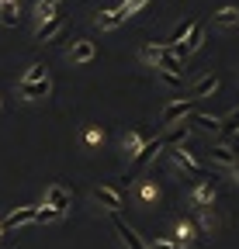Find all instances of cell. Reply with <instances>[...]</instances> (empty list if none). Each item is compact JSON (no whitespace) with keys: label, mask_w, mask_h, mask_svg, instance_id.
Segmentation results:
<instances>
[{"label":"cell","mask_w":239,"mask_h":249,"mask_svg":"<svg viewBox=\"0 0 239 249\" xmlns=\"http://www.w3.org/2000/svg\"><path fill=\"white\" fill-rule=\"evenodd\" d=\"M191 124L194 128H201V132H219V118H208V114H191Z\"/></svg>","instance_id":"cell-19"},{"label":"cell","mask_w":239,"mask_h":249,"mask_svg":"<svg viewBox=\"0 0 239 249\" xmlns=\"http://www.w3.org/2000/svg\"><path fill=\"white\" fill-rule=\"evenodd\" d=\"M94 55H97V45L87 42V38H80V42L70 49V59H73V62H91Z\"/></svg>","instance_id":"cell-9"},{"label":"cell","mask_w":239,"mask_h":249,"mask_svg":"<svg viewBox=\"0 0 239 249\" xmlns=\"http://www.w3.org/2000/svg\"><path fill=\"white\" fill-rule=\"evenodd\" d=\"M215 87H219V73H208V76H201V80L194 83L191 97H194V101H201V97H208V93H212Z\"/></svg>","instance_id":"cell-11"},{"label":"cell","mask_w":239,"mask_h":249,"mask_svg":"<svg viewBox=\"0 0 239 249\" xmlns=\"http://www.w3.org/2000/svg\"><path fill=\"white\" fill-rule=\"evenodd\" d=\"M149 4V0H125V4H122V11H125V18H132L135 11H142Z\"/></svg>","instance_id":"cell-26"},{"label":"cell","mask_w":239,"mask_h":249,"mask_svg":"<svg viewBox=\"0 0 239 249\" xmlns=\"http://www.w3.org/2000/svg\"><path fill=\"white\" fill-rule=\"evenodd\" d=\"M170 156H173V163L181 166V170H187L191 177H198V180H204V177H208V173H204V166L194 160V156H191V152H184V145H173V149H170Z\"/></svg>","instance_id":"cell-1"},{"label":"cell","mask_w":239,"mask_h":249,"mask_svg":"<svg viewBox=\"0 0 239 249\" xmlns=\"http://www.w3.org/2000/svg\"><path fill=\"white\" fill-rule=\"evenodd\" d=\"M59 28H63V14H52V18H45V21L38 24V31H35V42H45V38H52Z\"/></svg>","instance_id":"cell-10"},{"label":"cell","mask_w":239,"mask_h":249,"mask_svg":"<svg viewBox=\"0 0 239 249\" xmlns=\"http://www.w3.org/2000/svg\"><path fill=\"white\" fill-rule=\"evenodd\" d=\"M142 145H146V142H142L139 132H129V135H125V152H139Z\"/></svg>","instance_id":"cell-23"},{"label":"cell","mask_w":239,"mask_h":249,"mask_svg":"<svg viewBox=\"0 0 239 249\" xmlns=\"http://www.w3.org/2000/svg\"><path fill=\"white\" fill-rule=\"evenodd\" d=\"M191 24H194L191 18H184L181 24H173V31H170V38H166V42H160V45H177V42H181V38L187 35V31H191Z\"/></svg>","instance_id":"cell-20"},{"label":"cell","mask_w":239,"mask_h":249,"mask_svg":"<svg viewBox=\"0 0 239 249\" xmlns=\"http://www.w3.org/2000/svg\"><path fill=\"white\" fill-rule=\"evenodd\" d=\"M229 170H232V173H236V183H239V156H236V163H232V166H229Z\"/></svg>","instance_id":"cell-29"},{"label":"cell","mask_w":239,"mask_h":249,"mask_svg":"<svg viewBox=\"0 0 239 249\" xmlns=\"http://www.w3.org/2000/svg\"><path fill=\"white\" fill-rule=\"evenodd\" d=\"M59 218H63V211H55V208H49V204L35 211V222H42V225H45V222H59Z\"/></svg>","instance_id":"cell-21"},{"label":"cell","mask_w":239,"mask_h":249,"mask_svg":"<svg viewBox=\"0 0 239 249\" xmlns=\"http://www.w3.org/2000/svg\"><path fill=\"white\" fill-rule=\"evenodd\" d=\"M212 21L219 28H232V24H239V7H222L219 14H212Z\"/></svg>","instance_id":"cell-16"},{"label":"cell","mask_w":239,"mask_h":249,"mask_svg":"<svg viewBox=\"0 0 239 249\" xmlns=\"http://www.w3.org/2000/svg\"><path fill=\"white\" fill-rule=\"evenodd\" d=\"M122 21H129V18H125V11H122V4H118V7H111V11H104V14L97 18V24H101L104 31H111V28H118V24H122Z\"/></svg>","instance_id":"cell-12"},{"label":"cell","mask_w":239,"mask_h":249,"mask_svg":"<svg viewBox=\"0 0 239 249\" xmlns=\"http://www.w3.org/2000/svg\"><path fill=\"white\" fill-rule=\"evenodd\" d=\"M45 197H49V208L63 211V214L70 211V201H73V197H70V191H66V187H59V183H52V187H49Z\"/></svg>","instance_id":"cell-6"},{"label":"cell","mask_w":239,"mask_h":249,"mask_svg":"<svg viewBox=\"0 0 239 249\" xmlns=\"http://www.w3.org/2000/svg\"><path fill=\"white\" fill-rule=\"evenodd\" d=\"M35 80H45V66H42V62H32L28 73L21 76V83H35Z\"/></svg>","instance_id":"cell-22"},{"label":"cell","mask_w":239,"mask_h":249,"mask_svg":"<svg viewBox=\"0 0 239 249\" xmlns=\"http://www.w3.org/2000/svg\"><path fill=\"white\" fill-rule=\"evenodd\" d=\"M94 197L108 208V211H118V208H122V187H97V191H94Z\"/></svg>","instance_id":"cell-5"},{"label":"cell","mask_w":239,"mask_h":249,"mask_svg":"<svg viewBox=\"0 0 239 249\" xmlns=\"http://www.w3.org/2000/svg\"><path fill=\"white\" fill-rule=\"evenodd\" d=\"M194 235H198V232H194V225H191V222H177V229H173V242L181 246V249H184V246H191V242H194Z\"/></svg>","instance_id":"cell-13"},{"label":"cell","mask_w":239,"mask_h":249,"mask_svg":"<svg viewBox=\"0 0 239 249\" xmlns=\"http://www.w3.org/2000/svg\"><path fill=\"white\" fill-rule=\"evenodd\" d=\"M14 4H18V0H0V24H4V28H14V24H18Z\"/></svg>","instance_id":"cell-17"},{"label":"cell","mask_w":239,"mask_h":249,"mask_svg":"<svg viewBox=\"0 0 239 249\" xmlns=\"http://www.w3.org/2000/svg\"><path fill=\"white\" fill-rule=\"evenodd\" d=\"M191 204H194V211H198V208H212V204H215V183H212V180H201V183L194 187V194H191Z\"/></svg>","instance_id":"cell-4"},{"label":"cell","mask_w":239,"mask_h":249,"mask_svg":"<svg viewBox=\"0 0 239 249\" xmlns=\"http://www.w3.org/2000/svg\"><path fill=\"white\" fill-rule=\"evenodd\" d=\"M104 135H101V128H91V132H87V142H91V145H97Z\"/></svg>","instance_id":"cell-28"},{"label":"cell","mask_w":239,"mask_h":249,"mask_svg":"<svg viewBox=\"0 0 239 249\" xmlns=\"http://www.w3.org/2000/svg\"><path fill=\"white\" fill-rule=\"evenodd\" d=\"M194 97H184V101H173L166 111H163V124H177V121H181V118H187L191 111H194Z\"/></svg>","instance_id":"cell-3"},{"label":"cell","mask_w":239,"mask_h":249,"mask_svg":"<svg viewBox=\"0 0 239 249\" xmlns=\"http://www.w3.org/2000/svg\"><path fill=\"white\" fill-rule=\"evenodd\" d=\"M160 52H163V45H160V42H156V45H146V49H142V59H146V62H153V66H156Z\"/></svg>","instance_id":"cell-25"},{"label":"cell","mask_w":239,"mask_h":249,"mask_svg":"<svg viewBox=\"0 0 239 249\" xmlns=\"http://www.w3.org/2000/svg\"><path fill=\"white\" fill-rule=\"evenodd\" d=\"M219 132H225V135H236L239 132V107L229 111L225 118H219Z\"/></svg>","instance_id":"cell-18"},{"label":"cell","mask_w":239,"mask_h":249,"mask_svg":"<svg viewBox=\"0 0 239 249\" xmlns=\"http://www.w3.org/2000/svg\"><path fill=\"white\" fill-rule=\"evenodd\" d=\"M156 70H170V73H177V76H184V62L163 49V52H160V59H156Z\"/></svg>","instance_id":"cell-14"},{"label":"cell","mask_w":239,"mask_h":249,"mask_svg":"<svg viewBox=\"0 0 239 249\" xmlns=\"http://www.w3.org/2000/svg\"><path fill=\"white\" fill-rule=\"evenodd\" d=\"M156 76H160L166 87H181V83H184V76H177V73H170V70H156Z\"/></svg>","instance_id":"cell-24"},{"label":"cell","mask_w":239,"mask_h":249,"mask_svg":"<svg viewBox=\"0 0 239 249\" xmlns=\"http://www.w3.org/2000/svg\"><path fill=\"white\" fill-rule=\"evenodd\" d=\"M35 211H38V208H18V211H11L0 225H4V232H7V229H18V225H28V222H35Z\"/></svg>","instance_id":"cell-7"},{"label":"cell","mask_w":239,"mask_h":249,"mask_svg":"<svg viewBox=\"0 0 239 249\" xmlns=\"http://www.w3.org/2000/svg\"><path fill=\"white\" fill-rule=\"evenodd\" d=\"M0 235H4V225H0Z\"/></svg>","instance_id":"cell-30"},{"label":"cell","mask_w":239,"mask_h":249,"mask_svg":"<svg viewBox=\"0 0 239 249\" xmlns=\"http://www.w3.org/2000/svg\"><path fill=\"white\" fill-rule=\"evenodd\" d=\"M160 149H166V135H160V139H153V142H146V145L132 156V170H142L146 163H153Z\"/></svg>","instance_id":"cell-2"},{"label":"cell","mask_w":239,"mask_h":249,"mask_svg":"<svg viewBox=\"0 0 239 249\" xmlns=\"http://www.w3.org/2000/svg\"><path fill=\"white\" fill-rule=\"evenodd\" d=\"M208 156H212V160H215L219 166H225V170H229V166L236 163V156H239V152H236V149H229V145H215Z\"/></svg>","instance_id":"cell-15"},{"label":"cell","mask_w":239,"mask_h":249,"mask_svg":"<svg viewBox=\"0 0 239 249\" xmlns=\"http://www.w3.org/2000/svg\"><path fill=\"white\" fill-rule=\"evenodd\" d=\"M18 90L24 93V97H32V101H38V97H49V90H52V83H49V76H45V80H35V83H18Z\"/></svg>","instance_id":"cell-8"},{"label":"cell","mask_w":239,"mask_h":249,"mask_svg":"<svg viewBox=\"0 0 239 249\" xmlns=\"http://www.w3.org/2000/svg\"><path fill=\"white\" fill-rule=\"evenodd\" d=\"M156 197H160V187L156 183H146L142 187V201H156Z\"/></svg>","instance_id":"cell-27"}]
</instances>
